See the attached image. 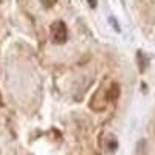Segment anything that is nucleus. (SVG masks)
I'll use <instances>...</instances> for the list:
<instances>
[{"instance_id": "nucleus-1", "label": "nucleus", "mask_w": 155, "mask_h": 155, "mask_svg": "<svg viewBox=\"0 0 155 155\" xmlns=\"http://www.w3.org/2000/svg\"><path fill=\"white\" fill-rule=\"evenodd\" d=\"M107 90H109V85L106 87V82H102L98 90L93 93L92 99H90L88 102V107L95 110V112H102V110H106L107 106H109V95H107Z\"/></svg>"}, {"instance_id": "nucleus-2", "label": "nucleus", "mask_w": 155, "mask_h": 155, "mask_svg": "<svg viewBox=\"0 0 155 155\" xmlns=\"http://www.w3.org/2000/svg\"><path fill=\"white\" fill-rule=\"evenodd\" d=\"M50 33H51V37H53L54 44H65L67 39H68L67 27H65V23H64L62 20H56V22L51 23Z\"/></svg>"}, {"instance_id": "nucleus-3", "label": "nucleus", "mask_w": 155, "mask_h": 155, "mask_svg": "<svg viewBox=\"0 0 155 155\" xmlns=\"http://www.w3.org/2000/svg\"><path fill=\"white\" fill-rule=\"evenodd\" d=\"M107 95H109V101L110 102H115L116 99L120 98L121 95V87L118 82H110L109 84V90H107Z\"/></svg>"}, {"instance_id": "nucleus-4", "label": "nucleus", "mask_w": 155, "mask_h": 155, "mask_svg": "<svg viewBox=\"0 0 155 155\" xmlns=\"http://www.w3.org/2000/svg\"><path fill=\"white\" fill-rule=\"evenodd\" d=\"M137 58H138V68H140L141 73H143L146 70V67H147V58H146V54L141 53V51L137 53Z\"/></svg>"}, {"instance_id": "nucleus-5", "label": "nucleus", "mask_w": 155, "mask_h": 155, "mask_svg": "<svg viewBox=\"0 0 155 155\" xmlns=\"http://www.w3.org/2000/svg\"><path fill=\"white\" fill-rule=\"evenodd\" d=\"M41 3H42L44 8L50 9V8H53V6L58 3V0H41Z\"/></svg>"}, {"instance_id": "nucleus-6", "label": "nucleus", "mask_w": 155, "mask_h": 155, "mask_svg": "<svg viewBox=\"0 0 155 155\" xmlns=\"http://www.w3.org/2000/svg\"><path fill=\"white\" fill-rule=\"evenodd\" d=\"M88 3H90V6H96V2H95V0H90Z\"/></svg>"}]
</instances>
